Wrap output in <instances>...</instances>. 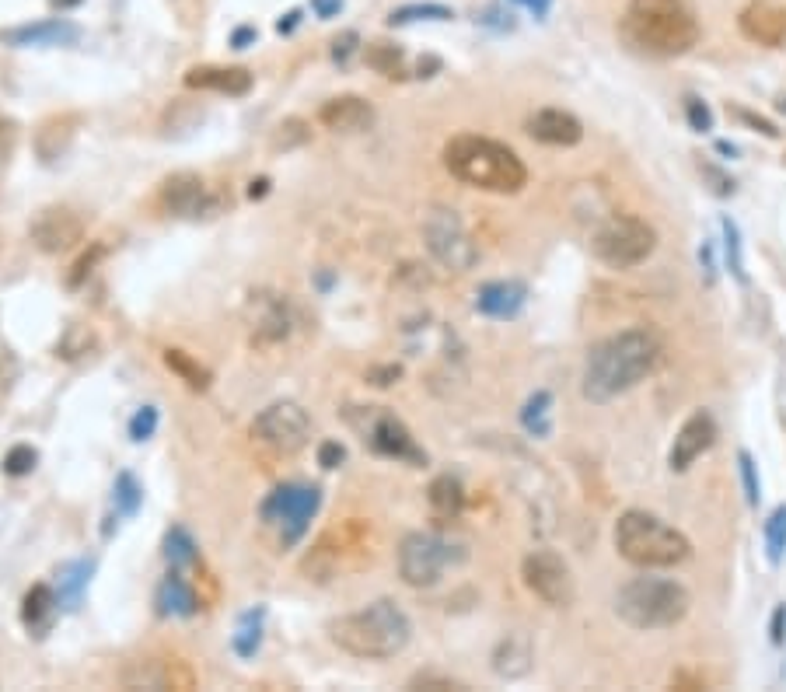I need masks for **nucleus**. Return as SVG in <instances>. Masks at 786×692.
Masks as SVG:
<instances>
[{"label":"nucleus","instance_id":"obj_1","mask_svg":"<svg viewBox=\"0 0 786 692\" xmlns=\"http://www.w3.org/2000/svg\"><path fill=\"white\" fill-rule=\"evenodd\" d=\"M661 360L664 343L654 329H622L587 350L580 392L594 406H605V402L633 392L640 381H647L661 367Z\"/></svg>","mask_w":786,"mask_h":692},{"label":"nucleus","instance_id":"obj_2","mask_svg":"<svg viewBox=\"0 0 786 692\" xmlns=\"http://www.w3.org/2000/svg\"><path fill=\"white\" fill-rule=\"evenodd\" d=\"M329 640L343 654L360 661H388L402 654L413 640V623L402 612L399 602L392 598H378V602L364 605L357 612L332 619Z\"/></svg>","mask_w":786,"mask_h":692},{"label":"nucleus","instance_id":"obj_3","mask_svg":"<svg viewBox=\"0 0 786 692\" xmlns=\"http://www.w3.org/2000/svg\"><path fill=\"white\" fill-rule=\"evenodd\" d=\"M444 168L465 186L497 196L521 193L524 182H528V168L511 147L490 137H476V133H462V137L448 140Z\"/></svg>","mask_w":786,"mask_h":692},{"label":"nucleus","instance_id":"obj_4","mask_svg":"<svg viewBox=\"0 0 786 692\" xmlns=\"http://www.w3.org/2000/svg\"><path fill=\"white\" fill-rule=\"evenodd\" d=\"M622 35L650 56H685L699 42V21L682 0H629Z\"/></svg>","mask_w":786,"mask_h":692},{"label":"nucleus","instance_id":"obj_5","mask_svg":"<svg viewBox=\"0 0 786 692\" xmlns=\"http://www.w3.org/2000/svg\"><path fill=\"white\" fill-rule=\"evenodd\" d=\"M612 542L626 563L640 570H668L692 556V542L650 511H626L615 521Z\"/></svg>","mask_w":786,"mask_h":692},{"label":"nucleus","instance_id":"obj_6","mask_svg":"<svg viewBox=\"0 0 786 692\" xmlns=\"http://www.w3.org/2000/svg\"><path fill=\"white\" fill-rule=\"evenodd\" d=\"M689 605L692 598L685 591V584L671 581V577L643 574L619 588V595H615V616L626 626H633V630L650 633V630L678 626L689 616Z\"/></svg>","mask_w":786,"mask_h":692},{"label":"nucleus","instance_id":"obj_7","mask_svg":"<svg viewBox=\"0 0 786 692\" xmlns=\"http://www.w3.org/2000/svg\"><path fill=\"white\" fill-rule=\"evenodd\" d=\"M657 249V231L636 214H612L591 238V252L612 270H633Z\"/></svg>","mask_w":786,"mask_h":692},{"label":"nucleus","instance_id":"obj_8","mask_svg":"<svg viewBox=\"0 0 786 692\" xmlns=\"http://www.w3.org/2000/svg\"><path fill=\"white\" fill-rule=\"evenodd\" d=\"M423 242H427L430 256L451 273H469L479 263V245L472 242L469 228L455 210H430L427 221H423Z\"/></svg>","mask_w":786,"mask_h":692},{"label":"nucleus","instance_id":"obj_9","mask_svg":"<svg viewBox=\"0 0 786 692\" xmlns=\"http://www.w3.org/2000/svg\"><path fill=\"white\" fill-rule=\"evenodd\" d=\"M451 542L434 532H409L399 542V577L409 588H434L448 563L462 560V553H451Z\"/></svg>","mask_w":786,"mask_h":692},{"label":"nucleus","instance_id":"obj_10","mask_svg":"<svg viewBox=\"0 0 786 692\" xmlns=\"http://www.w3.org/2000/svg\"><path fill=\"white\" fill-rule=\"evenodd\" d=\"M318 507H322V490L318 486L287 483V486H276L262 500V521L266 525H280V542L283 546H294L308 532V521L315 518Z\"/></svg>","mask_w":786,"mask_h":692},{"label":"nucleus","instance_id":"obj_11","mask_svg":"<svg viewBox=\"0 0 786 692\" xmlns=\"http://www.w3.org/2000/svg\"><path fill=\"white\" fill-rule=\"evenodd\" d=\"M252 437L276 455H297L311 441V416L304 413L301 402L280 399L252 420Z\"/></svg>","mask_w":786,"mask_h":692},{"label":"nucleus","instance_id":"obj_12","mask_svg":"<svg viewBox=\"0 0 786 692\" xmlns=\"http://www.w3.org/2000/svg\"><path fill=\"white\" fill-rule=\"evenodd\" d=\"M521 581L538 602H545L549 609H570L577 598V584H573V570L552 549H535L524 556L521 563Z\"/></svg>","mask_w":786,"mask_h":692},{"label":"nucleus","instance_id":"obj_13","mask_svg":"<svg viewBox=\"0 0 786 692\" xmlns=\"http://www.w3.org/2000/svg\"><path fill=\"white\" fill-rule=\"evenodd\" d=\"M350 423L360 430V434H364V441L371 444V451H378V455L395 458V462H413V465L427 462V455L416 448L409 427L399 420V416L388 413V409L367 406L364 409V423H360V420H350Z\"/></svg>","mask_w":786,"mask_h":692},{"label":"nucleus","instance_id":"obj_14","mask_svg":"<svg viewBox=\"0 0 786 692\" xmlns=\"http://www.w3.org/2000/svg\"><path fill=\"white\" fill-rule=\"evenodd\" d=\"M35 249L46 252V256H60V252H70L84 242V217L70 207H46L39 210V217L28 228Z\"/></svg>","mask_w":786,"mask_h":692},{"label":"nucleus","instance_id":"obj_15","mask_svg":"<svg viewBox=\"0 0 786 692\" xmlns=\"http://www.w3.org/2000/svg\"><path fill=\"white\" fill-rule=\"evenodd\" d=\"M717 441V420L706 409H696L689 420L682 423V430L675 434V444L668 451L671 472H689L696 458H703Z\"/></svg>","mask_w":786,"mask_h":692},{"label":"nucleus","instance_id":"obj_16","mask_svg":"<svg viewBox=\"0 0 786 692\" xmlns=\"http://www.w3.org/2000/svg\"><path fill=\"white\" fill-rule=\"evenodd\" d=\"M738 28L748 42L766 49H786V4L776 0H752L738 14Z\"/></svg>","mask_w":786,"mask_h":692},{"label":"nucleus","instance_id":"obj_17","mask_svg":"<svg viewBox=\"0 0 786 692\" xmlns=\"http://www.w3.org/2000/svg\"><path fill=\"white\" fill-rule=\"evenodd\" d=\"M161 203L165 210L179 217H200L203 210H210V196H207V182L200 179L196 172H175L161 182Z\"/></svg>","mask_w":786,"mask_h":692},{"label":"nucleus","instance_id":"obj_18","mask_svg":"<svg viewBox=\"0 0 786 692\" xmlns=\"http://www.w3.org/2000/svg\"><path fill=\"white\" fill-rule=\"evenodd\" d=\"M490 668H493V675L504 682L524 679V675L535 668V644H531L528 633H521V630L504 633L490 654Z\"/></svg>","mask_w":786,"mask_h":692},{"label":"nucleus","instance_id":"obj_19","mask_svg":"<svg viewBox=\"0 0 786 692\" xmlns=\"http://www.w3.org/2000/svg\"><path fill=\"white\" fill-rule=\"evenodd\" d=\"M318 123L332 133H364L374 123V105L360 95H336L318 109Z\"/></svg>","mask_w":786,"mask_h":692},{"label":"nucleus","instance_id":"obj_20","mask_svg":"<svg viewBox=\"0 0 786 692\" xmlns=\"http://www.w3.org/2000/svg\"><path fill=\"white\" fill-rule=\"evenodd\" d=\"M528 137L545 147H577L584 140V126L563 109H538L528 119Z\"/></svg>","mask_w":786,"mask_h":692},{"label":"nucleus","instance_id":"obj_21","mask_svg":"<svg viewBox=\"0 0 786 692\" xmlns=\"http://www.w3.org/2000/svg\"><path fill=\"white\" fill-rule=\"evenodd\" d=\"M126 686H144V689H193L196 675L182 658H161V661H144L140 675H126Z\"/></svg>","mask_w":786,"mask_h":692},{"label":"nucleus","instance_id":"obj_22","mask_svg":"<svg viewBox=\"0 0 786 692\" xmlns=\"http://www.w3.org/2000/svg\"><path fill=\"white\" fill-rule=\"evenodd\" d=\"M189 88H200V91H217V95H231V98H242L252 91V70L245 67H193L186 74Z\"/></svg>","mask_w":786,"mask_h":692},{"label":"nucleus","instance_id":"obj_23","mask_svg":"<svg viewBox=\"0 0 786 692\" xmlns=\"http://www.w3.org/2000/svg\"><path fill=\"white\" fill-rule=\"evenodd\" d=\"M528 301V287L518 280H490V284L479 287L476 308L490 319H514Z\"/></svg>","mask_w":786,"mask_h":692},{"label":"nucleus","instance_id":"obj_24","mask_svg":"<svg viewBox=\"0 0 786 692\" xmlns=\"http://www.w3.org/2000/svg\"><path fill=\"white\" fill-rule=\"evenodd\" d=\"M77 39H81V28L63 18H49L39 21V25H25L7 32V42H14V46H70Z\"/></svg>","mask_w":786,"mask_h":692},{"label":"nucleus","instance_id":"obj_25","mask_svg":"<svg viewBox=\"0 0 786 692\" xmlns=\"http://www.w3.org/2000/svg\"><path fill=\"white\" fill-rule=\"evenodd\" d=\"M154 602H158L161 616H196V609H200V595H196V588L179 574V570H172V574L161 581Z\"/></svg>","mask_w":786,"mask_h":692},{"label":"nucleus","instance_id":"obj_26","mask_svg":"<svg viewBox=\"0 0 786 692\" xmlns=\"http://www.w3.org/2000/svg\"><path fill=\"white\" fill-rule=\"evenodd\" d=\"M77 133V119L74 116H53L46 119V123L39 126V133H35V147H39L42 161H56L67 154L70 140H74Z\"/></svg>","mask_w":786,"mask_h":692},{"label":"nucleus","instance_id":"obj_27","mask_svg":"<svg viewBox=\"0 0 786 692\" xmlns=\"http://www.w3.org/2000/svg\"><path fill=\"white\" fill-rule=\"evenodd\" d=\"M56 602H60V598L53 595V588H49V584H35V588L25 595L21 619H25V626L35 633V637H42V633L53 626V616H56V609H60Z\"/></svg>","mask_w":786,"mask_h":692},{"label":"nucleus","instance_id":"obj_28","mask_svg":"<svg viewBox=\"0 0 786 692\" xmlns=\"http://www.w3.org/2000/svg\"><path fill=\"white\" fill-rule=\"evenodd\" d=\"M259 315H256V326L252 333L259 340H283L290 333V319H287V305L280 298H259Z\"/></svg>","mask_w":786,"mask_h":692},{"label":"nucleus","instance_id":"obj_29","mask_svg":"<svg viewBox=\"0 0 786 692\" xmlns=\"http://www.w3.org/2000/svg\"><path fill=\"white\" fill-rule=\"evenodd\" d=\"M427 497H430V507H434L441 518H458L465 507V490L455 476H437L434 483H430Z\"/></svg>","mask_w":786,"mask_h":692},{"label":"nucleus","instance_id":"obj_30","mask_svg":"<svg viewBox=\"0 0 786 692\" xmlns=\"http://www.w3.org/2000/svg\"><path fill=\"white\" fill-rule=\"evenodd\" d=\"M165 364H168V371H175L189 388H196V392H207L210 388V371L196 357H189L186 350H165Z\"/></svg>","mask_w":786,"mask_h":692},{"label":"nucleus","instance_id":"obj_31","mask_svg":"<svg viewBox=\"0 0 786 692\" xmlns=\"http://www.w3.org/2000/svg\"><path fill=\"white\" fill-rule=\"evenodd\" d=\"M521 423L528 434L535 437H549L552 430V395L549 392H535L521 409Z\"/></svg>","mask_w":786,"mask_h":692},{"label":"nucleus","instance_id":"obj_32","mask_svg":"<svg viewBox=\"0 0 786 692\" xmlns=\"http://www.w3.org/2000/svg\"><path fill=\"white\" fill-rule=\"evenodd\" d=\"M762 535H766L769 563H773V567H780L783 556H786V504L776 507V511L769 514V521H766V528H762Z\"/></svg>","mask_w":786,"mask_h":692},{"label":"nucleus","instance_id":"obj_33","mask_svg":"<svg viewBox=\"0 0 786 692\" xmlns=\"http://www.w3.org/2000/svg\"><path fill=\"white\" fill-rule=\"evenodd\" d=\"M165 556H168V563H172L175 570L189 567V563H196V542H193V535H189L186 528L175 525L172 532H168V539H165Z\"/></svg>","mask_w":786,"mask_h":692},{"label":"nucleus","instance_id":"obj_34","mask_svg":"<svg viewBox=\"0 0 786 692\" xmlns=\"http://www.w3.org/2000/svg\"><path fill=\"white\" fill-rule=\"evenodd\" d=\"M259 644H262V609L245 612L242 616L238 633H235V651L242 654V658H252V654L259 651Z\"/></svg>","mask_w":786,"mask_h":692},{"label":"nucleus","instance_id":"obj_35","mask_svg":"<svg viewBox=\"0 0 786 692\" xmlns=\"http://www.w3.org/2000/svg\"><path fill=\"white\" fill-rule=\"evenodd\" d=\"M455 11L444 4H406L392 11V25H409V21H451Z\"/></svg>","mask_w":786,"mask_h":692},{"label":"nucleus","instance_id":"obj_36","mask_svg":"<svg viewBox=\"0 0 786 692\" xmlns=\"http://www.w3.org/2000/svg\"><path fill=\"white\" fill-rule=\"evenodd\" d=\"M724 259H727V270L745 284V249H741V231L731 217H724Z\"/></svg>","mask_w":786,"mask_h":692},{"label":"nucleus","instance_id":"obj_37","mask_svg":"<svg viewBox=\"0 0 786 692\" xmlns=\"http://www.w3.org/2000/svg\"><path fill=\"white\" fill-rule=\"evenodd\" d=\"M399 60H402V49L392 46V42H371L367 46V63H371L378 74L385 77H395V70H399Z\"/></svg>","mask_w":786,"mask_h":692},{"label":"nucleus","instance_id":"obj_38","mask_svg":"<svg viewBox=\"0 0 786 692\" xmlns=\"http://www.w3.org/2000/svg\"><path fill=\"white\" fill-rule=\"evenodd\" d=\"M35 462H39V455H35L32 444H14L4 458V472L7 476H28L35 469Z\"/></svg>","mask_w":786,"mask_h":692},{"label":"nucleus","instance_id":"obj_39","mask_svg":"<svg viewBox=\"0 0 786 692\" xmlns=\"http://www.w3.org/2000/svg\"><path fill=\"white\" fill-rule=\"evenodd\" d=\"M738 469H741V483H745V497L752 507H759L762 500V483H759V469H755V458L748 451L738 455Z\"/></svg>","mask_w":786,"mask_h":692},{"label":"nucleus","instance_id":"obj_40","mask_svg":"<svg viewBox=\"0 0 786 692\" xmlns=\"http://www.w3.org/2000/svg\"><path fill=\"white\" fill-rule=\"evenodd\" d=\"M406 689H430V692H465V682L448 679V675H434V672H420L409 679Z\"/></svg>","mask_w":786,"mask_h":692},{"label":"nucleus","instance_id":"obj_41","mask_svg":"<svg viewBox=\"0 0 786 692\" xmlns=\"http://www.w3.org/2000/svg\"><path fill=\"white\" fill-rule=\"evenodd\" d=\"M308 140V130H304L301 119H287V123L276 126V137H273V147H283V151H290V147L304 144Z\"/></svg>","mask_w":786,"mask_h":692},{"label":"nucleus","instance_id":"obj_42","mask_svg":"<svg viewBox=\"0 0 786 692\" xmlns=\"http://www.w3.org/2000/svg\"><path fill=\"white\" fill-rule=\"evenodd\" d=\"M140 486H137V479L130 476V472H123V476L116 479V500L123 504V514H133L140 507Z\"/></svg>","mask_w":786,"mask_h":692},{"label":"nucleus","instance_id":"obj_43","mask_svg":"<svg viewBox=\"0 0 786 692\" xmlns=\"http://www.w3.org/2000/svg\"><path fill=\"white\" fill-rule=\"evenodd\" d=\"M685 116H689V126L699 133H710L713 130V112L703 98H685Z\"/></svg>","mask_w":786,"mask_h":692},{"label":"nucleus","instance_id":"obj_44","mask_svg":"<svg viewBox=\"0 0 786 692\" xmlns=\"http://www.w3.org/2000/svg\"><path fill=\"white\" fill-rule=\"evenodd\" d=\"M154 427H158V409L144 406V409H140V413L130 420V437H133V441H147V437L154 434Z\"/></svg>","mask_w":786,"mask_h":692},{"label":"nucleus","instance_id":"obj_45","mask_svg":"<svg viewBox=\"0 0 786 692\" xmlns=\"http://www.w3.org/2000/svg\"><path fill=\"white\" fill-rule=\"evenodd\" d=\"M14 144H18V126H14V119L0 116V165L14 154Z\"/></svg>","mask_w":786,"mask_h":692},{"label":"nucleus","instance_id":"obj_46","mask_svg":"<svg viewBox=\"0 0 786 692\" xmlns=\"http://www.w3.org/2000/svg\"><path fill=\"white\" fill-rule=\"evenodd\" d=\"M343 462H346V448L339 441H325L322 448H318V465H322V469H339Z\"/></svg>","mask_w":786,"mask_h":692},{"label":"nucleus","instance_id":"obj_47","mask_svg":"<svg viewBox=\"0 0 786 692\" xmlns=\"http://www.w3.org/2000/svg\"><path fill=\"white\" fill-rule=\"evenodd\" d=\"M738 116H741V123L755 126V130H759V133H766V137H769V140H776V137H780V130H776V126H773V123H769V119L755 116V112H748V109H741V112H738Z\"/></svg>","mask_w":786,"mask_h":692},{"label":"nucleus","instance_id":"obj_48","mask_svg":"<svg viewBox=\"0 0 786 692\" xmlns=\"http://www.w3.org/2000/svg\"><path fill=\"white\" fill-rule=\"evenodd\" d=\"M98 256H102V249H95V252H91V256H84L81 263L74 266V273H70V287H77L84 277H88V273H91V266L98 263Z\"/></svg>","mask_w":786,"mask_h":692},{"label":"nucleus","instance_id":"obj_49","mask_svg":"<svg viewBox=\"0 0 786 692\" xmlns=\"http://www.w3.org/2000/svg\"><path fill=\"white\" fill-rule=\"evenodd\" d=\"M311 11H315L322 21H329V18H336V14L343 11V0H311Z\"/></svg>","mask_w":786,"mask_h":692},{"label":"nucleus","instance_id":"obj_50","mask_svg":"<svg viewBox=\"0 0 786 692\" xmlns=\"http://www.w3.org/2000/svg\"><path fill=\"white\" fill-rule=\"evenodd\" d=\"M773 644L783 647L786 644V605H780L773 616Z\"/></svg>","mask_w":786,"mask_h":692},{"label":"nucleus","instance_id":"obj_51","mask_svg":"<svg viewBox=\"0 0 786 692\" xmlns=\"http://www.w3.org/2000/svg\"><path fill=\"white\" fill-rule=\"evenodd\" d=\"M353 42H357V35H353V32H346L343 39H336V42H332V56H336L339 63H346V56H350Z\"/></svg>","mask_w":786,"mask_h":692},{"label":"nucleus","instance_id":"obj_52","mask_svg":"<svg viewBox=\"0 0 786 692\" xmlns=\"http://www.w3.org/2000/svg\"><path fill=\"white\" fill-rule=\"evenodd\" d=\"M699 263L706 266V280H717V263H713V245H703V249H699Z\"/></svg>","mask_w":786,"mask_h":692},{"label":"nucleus","instance_id":"obj_53","mask_svg":"<svg viewBox=\"0 0 786 692\" xmlns=\"http://www.w3.org/2000/svg\"><path fill=\"white\" fill-rule=\"evenodd\" d=\"M256 39V28H238L235 35H231V42H235V49H245V42Z\"/></svg>","mask_w":786,"mask_h":692},{"label":"nucleus","instance_id":"obj_54","mask_svg":"<svg viewBox=\"0 0 786 692\" xmlns=\"http://www.w3.org/2000/svg\"><path fill=\"white\" fill-rule=\"evenodd\" d=\"M399 374H402V371H399V367H385V371H374V374H371V378H381V381H378V385H392V381H395V378H399Z\"/></svg>","mask_w":786,"mask_h":692},{"label":"nucleus","instance_id":"obj_55","mask_svg":"<svg viewBox=\"0 0 786 692\" xmlns=\"http://www.w3.org/2000/svg\"><path fill=\"white\" fill-rule=\"evenodd\" d=\"M521 4H528L535 14H545V7H549V0H521Z\"/></svg>","mask_w":786,"mask_h":692},{"label":"nucleus","instance_id":"obj_56","mask_svg":"<svg viewBox=\"0 0 786 692\" xmlns=\"http://www.w3.org/2000/svg\"><path fill=\"white\" fill-rule=\"evenodd\" d=\"M262 193H266V179L252 182V189H249V196H252V200H256V196H262Z\"/></svg>","mask_w":786,"mask_h":692},{"label":"nucleus","instance_id":"obj_57","mask_svg":"<svg viewBox=\"0 0 786 692\" xmlns=\"http://www.w3.org/2000/svg\"><path fill=\"white\" fill-rule=\"evenodd\" d=\"M294 25H297V11H294V14H287V21H280V25H276V28H280V32H290V28H294Z\"/></svg>","mask_w":786,"mask_h":692},{"label":"nucleus","instance_id":"obj_58","mask_svg":"<svg viewBox=\"0 0 786 692\" xmlns=\"http://www.w3.org/2000/svg\"><path fill=\"white\" fill-rule=\"evenodd\" d=\"M717 151H720V154H731V158H734V154H738V147H734V144H727V140H720V144H717Z\"/></svg>","mask_w":786,"mask_h":692},{"label":"nucleus","instance_id":"obj_59","mask_svg":"<svg viewBox=\"0 0 786 692\" xmlns=\"http://www.w3.org/2000/svg\"><path fill=\"white\" fill-rule=\"evenodd\" d=\"M53 4H77V0H53Z\"/></svg>","mask_w":786,"mask_h":692},{"label":"nucleus","instance_id":"obj_60","mask_svg":"<svg viewBox=\"0 0 786 692\" xmlns=\"http://www.w3.org/2000/svg\"><path fill=\"white\" fill-rule=\"evenodd\" d=\"M780 109H783V112H786V98H780Z\"/></svg>","mask_w":786,"mask_h":692}]
</instances>
